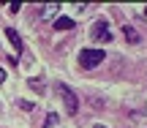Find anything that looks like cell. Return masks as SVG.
Listing matches in <instances>:
<instances>
[{
    "label": "cell",
    "mask_w": 147,
    "mask_h": 128,
    "mask_svg": "<svg viewBox=\"0 0 147 128\" xmlns=\"http://www.w3.org/2000/svg\"><path fill=\"white\" fill-rule=\"evenodd\" d=\"M101 60H106L104 49H82V52H79V63H82V68H95Z\"/></svg>",
    "instance_id": "obj_1"
},
{
    "label": "cell",
    "mask_w": 147,
    "mask_h": 128,
    "mask_svg": "<svg viewBox=\"0 0 147 128\" xmlns=\"http://www.w3.org/2000/svg\"><path fill=\"white\" fill-rule=\"evenodd\" d=\"M41 14H44L41 19H47V22H52L55 16L60 14V5H57V3H47V5H44V11H41Z\"/></svg>",
    "instance_id": "obj_4"
},
{
    "label": "cell",
    "mask_w": 147,
    "mask_h": 128,
    "mask_svg": "<svg viewBox=\"0 0 147 128\" xmlns=\"http://www.w3.org/2000/svg\"><path fill=\"white\" fill-rule=\"evenodd\" d=\"M144 16H147V8H144Z\"/></svg>",
    "instance_id": "obj_13"
},
{
    "label": "cell",
    "mask_w": 147,
    "mask_h": 128,
    "mask_svg": "<svg viewBox=\"0 0 147 128\" xmlns=\"http://www.w3.org/2000/svg\"><path fill=\"white\" fill-rule=\"evenodd\" d=\"M74 25H76V22H74L71 16H57V19H55V30H71Z\"/></svg>",
    "instance_id": "obj_6"
},
{
    "label": "cell",
    "mask_w": 147,
    "mask_h": 128,
    "mask_svg": "<svg viewBox=\"0 0 147 128\" xmlns=\"http://www.w3.org/2000/svg\"><path fill=\"white\" fill-rule=\"evenodd\" d=\"M30 87H33V90H38V93H41V90H44V82H41V79H30Z\"/></svg>",
    "instance_id": "obj_9"
},
{
    "label": "cell",
    "mask_w": 147,
    "mask_h": 128,
    "mask_svg": "<svg viewBox=\"0 0 147 128\" xmlns=\"http://www.w3.org/2000/svg\"><path fill=\"white\" fill-rule=\"evenodd\" d=\"M0 82H5V71L3 68H0Z\"/></svg>",
    "instance_id": "obj_11"
},
{
    "label": "cell",
    "mask_w": 147,
    "mask_h": 128,
    "mask_svg": "<svg viewBox=\"0 0 147 128\" xmlns=\"http://www.w3.org/2000/svg\"><path fill=\"white\" fill-rule=\"evenodd\" d=\"M57 120H60L57 115H55V112H49V115H47V123H44V128H57Z\"/></svg>",
    "instance_id": "obj_8"
},
{
    "label": "cell",
    "mask_w": 147,
    "mask_h": 128,
    "mask_svg": "<svg viewBox=\"0 0 147 128\" xmlns=\"http://www.w3.org/2000/svg\"><path fill=\"white\" fill-rule=\"evenodd\" d=\"M123 36H125V41H128V44H139V41H142V36H139V33L134 30L131 25H123Z\"/></svg>",
    "instance_id": "obj_5"
},
{
    "label": "cell",
    "mask_w": 147,
    "mask_h": 128,
    "mask_svg": "<svg viewBox=\"0 0 147 128\" xmlns=\"http://www.w3.org/2000/svg\"><path fill=\"white\" fill-rule=\"evenodd\" d=\"M90 38H93L95 44H109L112 41V33H109V25H106V19H98L93 25V30H90Z\"/></svg>",
    "instance_id": "obj_3"
},
{
    "label": "cell",
    "mask_w": 147,
    "mask_h": 128,
    "mask_svg": "<svg viewBox=\"0 0 147 128\" xmlns=\"http://www.w3.org/2000/svg\"><path fill=\"white\" fill-rule=\"evenodd\" d=\"M57 93H60V98H63V104H65V112H68V115H76L79 112V98H76V93H74L68 85H57Z\"/></svg>",
    "instance_id": "obj_2"
},
{
    "label": "cell",
    "mask_w": 147,
    "mask_h": 128,
    "mask_svg": "<svg viewBox=\"0 0 147 128\" xmlns=\"http://www.w3.org/2000/svg\"><path fill=\"white\" fill-rule=\"evenodd\" d=\"M93 128H106V125H101V123H95V125H93Z\"/></svg>",
    "instance_id": "obj_12"
},
{
    "label": "cell",
    "mask_w": 147,
    "mask_h": 128,
    "mask_svg": "<svg viewBox=\"0 0 147 128\" xmlns=\"http://www.w3.org/2000/svg\"><path fill=\"white\" fill-rule=\"evenodd\" d=\"M5 36H8V38H11V44H14V46L22 52V38H19V33H16L14 27H5Z\"/></svg>",
    "instance_id": "obj_7"
},
{
    "label": "cell",
    "mask_w": 147,
    "mask_h": 128,
    "mask_svg": "<svg viewBox=\"0 0 147 128\" xmlns=\"http://www.w3.org/2000/svg\"><path fill=\"white\" fill-rule=\"evenodd\" d=\"M19 106L25 109V112H30V109H33V101H19Z\"/></svg>",
    "instance_id": "obj_10"
}]
</instances>
